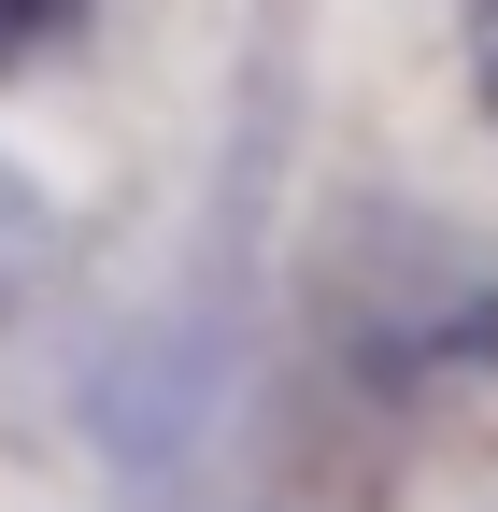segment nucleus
<instances>
[{"label":"nucleus","instance_id":"3","mask_svg":"<svg viewBox=\"0 0 498 512\" xmlns=\"http://www.w3.org/2000/svg\"><path fill=\"white\" fill-rule=\"evenodd\" d=\"M470 29H484V43H498V0H470Z\"/></svg>","mask_w":498,"mask_h":512},{"label":"nucleus","instance_id":"1","mask_svg":"<svg viewBox=\"0 0 498 512\" xmlns=\"http://www.w3.org/2000/svg\"><path fill=\"white\" fill-rule=\"evenodd\" d=\"M114 15H129V0H0V86H43V72H72V57H100Z\"/></svg>","mask_w":498,"mask_h":512},{"label":"nucleus","instance_id":"2","mask_svg":"<svg viewBox=\"0 0 498 512\" xmlns=\"http://www.w3.org/2000/svg\"><path fill=\"white\" fill-rule=\"evenodd\" d=\"M470 100H484V128H498V43H484V57H470Z\"/></svg>","mask_w":498,"mask_h":512}]
</instances>
